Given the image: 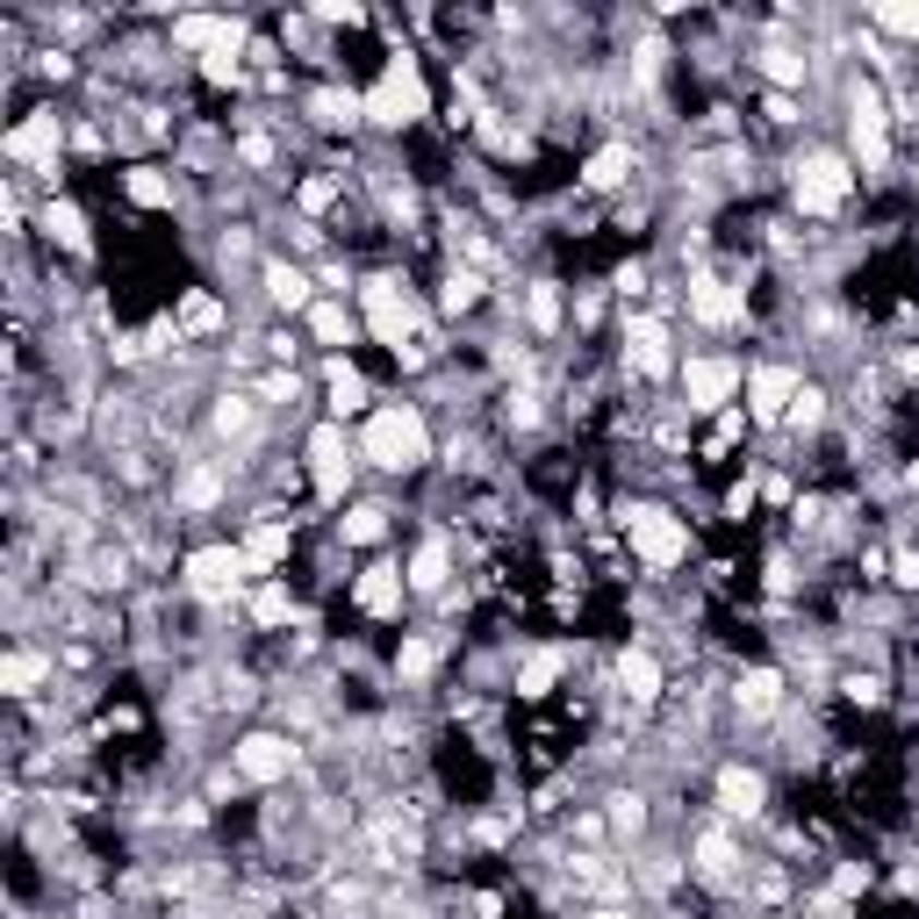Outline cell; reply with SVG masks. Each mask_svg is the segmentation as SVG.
Listing matches in <instances>:
<instances>
[{"instance_id":"7402d4cb","label":"cell","mask_w":919,"mask_h":919,"mask_svg":"<svg viewBox=\"0 0 919 919\" xmlns=\"http://www.w3.org/2000/svg\"><path fill=\"white\" fill-rule=\"evenodd\" d=\"M697 869H704L712 884H726L733 869H740V855H733V841H726V833H704V841H697Z\"/></svg>"},{"instance_id":"4316f807","label":"cell","mask_w":919,"mask_h":919,"mask_svg":"<svg viewBox=\"0 0 919 919\" xmlns=\"http://www.w3.org/2000/svg\"><path fill=\"white\" fill-rule=\"evenodd\" d=\"M316 122H324V130H338V122H360L366 116V101H352V94H316Z\"/></svg>"},{"instance_id":"ffe728a7","label":"cell","mask_w":919,"mask_h":919,"mask_svg":"<svg viewBox=\"0 0 919 919\" xmlns=\"http://www.w3.org/2000/svg\"><path fill=\"white\" fill-rule=\"evenodd\" d=\"M776 697H783L776 668H747L740 676V712H776Z\"/></svg>"},{"instance_id":"6da1fadb","label":"cell","mask_w":919,"mask_h":919,"mask_svg":"<svg viewBox=\"0 0 919 919\" xmlns=\"http://www.w3.org/2000/svg\"><path fill=\"white\" fill-rule=\"evenodd\" d=\"M424 452H432V438H424V416L416 410H382L366 424V460H374V468L402 474V468H416Z\"/></svg>"},{"instance_id":"5b68a950","label":"cell","mask_w":919,"mask_h":919,"mask_svg":"<svg viewBox=\"0 0 919 919\" xmlns=\"http://www.w3.org/2000/svg\"><path fill=\"white\" fill-rule=\"evenodd\" d=\"M244 568H252V560H244L238 546H202V554L188 560V582H194L202 596H230V590L244 582Z\"/></svg>"},{"instance_id":"d6a6232c","label":"cell","mask_w":919,"mask_h":919,"mask_svg":"<svg viewBox=\"0 0 919 919\" xmlns=\"http://www.w3.org/2000/svg\"><path fill=\"white\" fill-rule=\"evenodd\" d=\"M180 496H188V504H194V510H208V504H216V496H223V474H216V468H202V474H188V482H180Z\"/></svg>"},{"instance_id":"8992f818","label":"cell","mask_w":919,"mask_h":919,"mask_svg":"<svg viewBox=\"0 0 919 919\" xmlns=\"http://www.w3.org/2000/svg\"><path fill=\"white\" fill-rule=\"evenodd\" d=\"M855 158H862L869 173L891 158V137H884V101H876V87H855Z\"/></svg>"},{"instance_id":"d6986e66","label":"cell","mask_w":919,"mask_h":919,"mask_svg":"<svg viewBox=\"0 0 919 919\" xmlns=\"http://www.w3.org/2000/svg\"><path fill=\"white\" fill-rule=\"evenodd\" d=\"M51 144H58V116H29L15 137H8V152L15 158H51Z\"/></svg>"},{"instance_id":"277c9868","label":"cell","mask_w":919,"mask_h":919,"mask_svg":"<svg viewBox=\"0 0 919 919\" xmlns=\"http://www.w3.org/2000/svg\"><path fill=\"white\" fill-rule=\"evenodd\" d=\"M841 194H848V158L812 152L798 166V208L805 216H826V208H841Z\"/></svg>"},{"instance_id":"5bb4252c","label":"cell","mask_w":919,"mask_h":919,"mask_svg":"<svg viewBox=\"0 0 919 919\" xmlns=\"http://www.w3.org/2000/svg\"><path fill=\"white\" fill-rule=\"evenodd\" d=\"M718 805L740 812V819H754L762 812V776H754V769H726V776H718Z\"/></svg>"},{"instance_id":"2e32d148","label":"cell","mask_w":919,"mask_h":919,"mask_svg":"<svg viewBox=\"0 0 919 919\" xmlns=\"http://www.w3.org/2000/svg\"><path fill=\"white\" fill-rule=\"evenodd\" d=\"M632 366L640 374H668V330L646 316V324H632Z\"/></svg>"},{"instance_id":"f1b7e54d","label":"cell","mask_w":919,"mask_h":919,"mask_svg":"<svg viewBox=\"0 0 919 919\" xmlns=\"http://www.w3.org/2000/svg\"><path fill=\"white\" fill-rule=\"evenodd\" d=\"M310 324H316V338H324V346H346V338H352V316L338 310V302H316Z\"/></svg>"},{"instance_id":"7bdbcfd3","label":"cell","mask_w":919,"mask_h":919,"mask_svg":"<svg viewBox=\"0 0 919 919\" xmlns=\"http://www.w3.org/2000/svg\"><path fill=\"white\" fill-rule=\"evenodd\" d=\"M640 819H646V805H640V798H625V790L610 798V826H618V833H640Z\"/></svg>"},{"instance_id":"60d3db41","label":"cell","mask_w":919,"mask_h":919,"mask_svg":"<svg viewBox=\"0 0 919 919\" xmlns=\"http://www.w3.org/2000/svg\"><path fill=\"white\" fill-rule=\"evenodd\" d=\"M819 416H826V396H819V388H798V402H790V424H798V432H812Z\"/></svg>"},{"instance_id":"4dcf8cb0","label":"cell","mask_w":919,"mask_h":919,"mask_svg":"<svg viewBox=\"0 0 919 919\" xmlns=\"http://www.w3.org/2000/svg\"><path fill=\"white\" fill-rule=\"evenodd\" d=\"M330 402H338V410H360V402H366V382H360V374H352L346 360L330 366Z\"/></svg>"},{"instance_id":"74e56055","label":"cell","mask_w":919,"mask_h":919,"mask_svg":"<svg viewBox=\"0 0 919 919\" xmlns=\"http://www.w3.org/2000/svg\"><path fill=\"white\" fill-rule=\"evenodd\" d=\"M762 65H769V80H776V87H798V80H805V58H798V51H769Z\"/></svg>"},{"instance_id":"9c48e42d","label":"cell","mask_w":919,"mask_h":919,"mask_svg":"<svg viewBox=\"0 0 919 919\" xmlns=\"http://www.w3.org/2000/svg\"><path fill=\"white\" fill-rule=\"evenodd\" d=\"M747 410L762 416V424H776V416H790V402H798V374H783V366H762L754 382H747Z\"/></svg>"},{"instance_id":"ba28073f","label":"cell","mask_w":919,"mask_h":919,"mask_svg":"<svg viewBox=\"0 0 919 919\" xmlns=\"http://www.w3.org/2000/svg\"><path fill=\"white\" fill-rule=\"evenodd\" d=\"M238 769H244L252 783H280L288 769H295V747L280 740V733H252V740L238 747Z\"/></svg>"},{"instance_id":"9a60e30c","label":"cell","mask_w":919,"mask_h":919,"mask_svg":"<svg viewBox=\"0 0 919 919\" xmlns=\"http://www.w3.org/2000/svg\"><path fill=\"white\" fill-rule=\"evenodd\" d=\"M360 604L374 610V618H388V610L402 604V568H366L360 575Z\"/></svg>"},{"instance_id":"7a4b0ae2","label":"cell","mask_w":919,"mask_h":919,"mask_svg":"<svg viewBox=\"0 0 919 919\" xmlns=\"http://www.w3.org/2000/svg\"><path fill=\"white\" fill-rule=\"evenodd\" d=\"M625 532H632V554H640L646 568H676V560L690 554V532H682L668 510H632Z\"/></svg>"},{"instance_id":"7c38bea8","label":"cell","mask_w":919,"mask_h":919,"mask_svg":"<svg viewBox=\"0 0 919 919\" xmlns=\"http://www.w3.org/2000/svg\"><path fill=\"white\" fill-rule=\"evenodd\" d=\"M310 460H316V488H324V496H346V438H338V424H324V432L310 438Z\"/></svg>"},{"instance_id":"f35d334b","label":"cell","mask_w":919,"mask_h":919,"mask_svg":"<svg viewBox=\"0 0 919 919\" xmlns=\"http://www.w3.org/2000/svg\"><path fill=\"white\" fill-rule=\"evenodd\" d=\"M438 302H446V310H474V302H482V280H474V274H452Z\"/></svg>"},{"instance_id":"d4e9b609","label":"cell","mask_w":919,"mask_h":919,"mask_svg":"<svg viewBox=\"0 0 919 919\" xmlns=\"http://www.w3.org/2000/svg\"><path fill=\"white\" fill-rule=\"evenodd\" d=\"M625 166H632V144H604V152L590 158V173H582V180H590V188H618Z\"/></svg>"},{"instance_id":"8d00e7d4","label":"cell","mask_w":919,"mask_h":919,"mask_svg":"<svg viewBox=\"0 0 919 919\" xmlns=\"http://www.w3.org/2000/svg\"><path fill=\"white\" fill-rule=\"evenodd\" d=\"M402 676H432V661H438V646L432 640H402Z\"/></svg>"},{"instance_id":"1f68e13d","label":"cell","mask_w":919,"mask_h":919,"mask_svg":"<svg viewBox=\"0 0 919 919\" xmlns=\"http://www.w3.org/2000/svg\"><path fill=\"white\" fill-rule=\"evenodd\" d=\"M130 202L166 208V202H173V180H166V173H130Z\"/></svg>"},{"instance_id":"cb8c5ba5","label":"cell","mask_w":919,"mask_h":919,"mask_svg":"<svg viewBox=\"0 0 919 919\" xmlns=\"http://www.w3.org/2000/svg\"><path fill=\"white\" fill-rule=\"evenodd\" d=\"M554 682H560V654H554V646H546V654H532V661L518 668V690H524V697H546Z\"/></svg>"},{"instance_id":"b9f144b4","label":"cell","mask_w":919,"mask_h":919,"mask_svg":"<svg viewBox=\"0 0 919 919\" xmlns=\"http://www.w3.org/2000/svg\"><path fill=\"white\" fill-rule=\"evenodd\" d=\"M524 310H532V324H539V330H554V324H560V295H554V288H532V302H524Z\"/></svg>"},{"instance_id":"7dc6e473","label":"cell","mask_w":919,"mask_h":919,"mask_svg":"<svg viewBox=\"0 0 919 919\" xmlns=\"http://www.w3.org/2000/svg\"><path fill=\"white\" fill-rule=\"evenodd\" d=\"M898 582H912V590H919V554H905V560H898Z\"/></svg>"},{"instance_id":"4fadbf2b","label":"cell","mask_w":919,"mask_h":919,"mask_svg":"<svg viewBox=\"0 0 919 919\" xmlns=\"http://www.w3.org/2000/svg\"><path fill=\"white\" fill-rule=\"evenodd\" d=\"M690 310L704 324H740V295H733L726 280H690Z\"/></svg>"},{"instance_id":"ab89813d","label":"cell","mask_w":919,"mask_h":919,"mask_svg":"<svg viewBox=\"0 0 919 919\" xmlns=\"http://www.w3.org/2000/svg\"><path fill=\"white\" fill-rule=\"evenodd\" d=\"M382 518H388V510H352L346 539H352V546H374V539H382Z\"/></svg>"},{"instance_id":"c3c4849f","label":"cell","mask_w":919,"mask_h":919,"mask_svg":"<svg viewBox=\"0 0 919 919\" xmlns=\"http://www.w3.org/2000/svg\"><path fill=\"white\" fill-rule=\"evenodd\" d=\"M596 919H625V912H596Z\"/></svg>"},{"instance_id":"681fc988","label":"cell","mask_w":919,"mask_h":919,"mask_svg":"<svg viewBox=\"0 0 919 919\" xmlns=\"http://www.w3.org/2000/svg\"><path fill=\"white\" fill-rule=\"evenodd\" d=\"M912 488H919V468H912Z\"/></svg>"},{"instance_id":"44dd1931","label":"cell","mask_w":919,"mask_h":919,"mask_svg":"<svg viewBox=\"0 0 919 919\" xmlns=\"http://www.w3.org/2000/svg\"><path fill=\"white\" fill-rule=\"evenodd\" d=\"M244 560H252V568H280V560H288V524H259V532L244 539Z\"/></svg>"},{"instance_id":"8fae6325","label":"cell","mask_w":919,"mask_h":919,"mask_svg":"<svg viewBox=\"0 0 919 919\" xmlns=\"http://www.w3.org/2000/svg\"><path fill=\"white\" fill-rule=\"evenodd\" d=\"M173 36L188 44V51H208V58L244 44V29H238V22H223V15H188V22H173Z\"/></svg>"},{"instance_id":"836d02e7","label":"cell","mask_w":919,"mask_h":919,"mask_svg":"<svg viewBox=\"0 0 919 919\" xmlns=\"http://www.w3.org/2000/svg\"><path fill=\"white\" fill-rule=\"evenodd\" d=\"M252 618H259V625H288V590H280V582H266V590L252 596Z\"/></svg>"},{"instance_id":"ee69618b","label":"cell","mask_w":919,"mask_h":919,"mask_svg":"<svg viewBox=\"0 0 919 919\" xmlns=\"http://www.w3.org/2000/svg\"><path fill=\"white\" fill-rule=\"evenodd\" d=\"M841 690H848L855 704H884V682H876V676H848Z\"/></svg>"},{"instance_id":"f546056e","label":"cell","mask_w":919,"mask_h":919,"mask_svg":"<svg viewBox=\"0 0 919 919\" xmlns=\"http://www.w3.org/2000/svg\"><path fill=\"white\" fill-rule=\"evenodd\" d=\"M216 324H223V302H216V295H188V302H180V330H216Z\"/></svg>"},{"instance_id":"e0dca14e","label":"cell","mask_w":919,"mask_h":919,"mask_svg":"<svg viewBox=\"0 0 919 919\" xmlns=\"http://www.w3.org/2000/svg\"><path fill=\"white\" fill-rule=\"evenodd\" d=\"M618 682H625V697H632V704H654V697H661L654 654H625V661H618Z\"/></svg>"},{"instance_id":"f6af8a7d","label":"cell","mask_w":919,"mask_h":919,"mask_svg":"<svg viewBox=\"0 0 919 919\" xmlns=\"http://www.w3.org/2000/svg\"><path fill=\"white\" fill-rule=\"evenodd\" d=\"M338 202V180H302V208H330Z\"/></svg>"},{"instance_id":"d590c367","label":"cell","mask_w":919,"mask_h":919,"mask_svg":"<svg viewBox=\"0 0 919 919\" xmlns=\"http://www.w3.org/2000/svg\"><path fill=\"white\" fill-rule=\"evenodd\" d=\"M216 432H223V438H238V432H252V402H216Z\"/></svg>"},{"instance_id":"30bf717a","label":"cell","mask_w":919,"mask_h":919,"mask_svg":"<svg viewBox=\"0 0 919 919\" xmlns=\"http://www.w3.org/2000/svg\"><path fill=\"white\" fill-rule=\"evenodd\" d=\"M682 382H690V402H697V410H718V402L740 388V366H733V360H690V374H682Z\"/></svg>"},{"instance_id":"bcb514c9","label":"cell","mask_w":919,"mask_h":919,"mask_svg":"<svg viewBox=\"0 0 919 919\" xmlns=\"http://www.w3.org/2000/svg\"><path fill=\"white\" fill-rule=\"evenodd\" d=\"M202 72L216 80V87H223V80H238V58H230V51H216V58H202Z\"/></svg>"},{"instance_id":"603a6c76","label":"cell","mask_w":919,"mask_h":919,"mask_svg":"<svg viewBox=\"0 0 919 919\" xmlns=\"http://www.w3.org/2000/svg\"><path fill=\"white\" fill-rule=\"evenodd\" d=\"M44 230H51L65 252H87V223H80V208H72V202H51V208H44Z\"/></svg>"},{"instance_id":"52a82bcc","label":"cell","mask_w":919,"mask_h":919,"mask_svg":"<svg viewBox=\"0 0 919 919\" xmlns=\"http://www.w3.org/2000/svg\"><path fill=\"white\" fill-rule=\"evenodd\" d=\"M366 324H374V338H382V346L402 352V338H410V310H402L396 280H366Z\"/></svg>"},{"instance_id":"3957f363","label":"cell","mask_w":919,"mask_h":919,"mask_svg":"<svg viewBox=\"0 0 919 919\" xmlns=\"http://www.w3.org/2000/svg\"><path fill=\"white\" fill-rule=\"evenodd\" d=\"M366 116L374 122H388V130H402V122H416L424 116V80H416V65L410 58H396L388 65V80L374 94H366Z\"/></svg>"},{"instance_id":"83f0119b","label":"cell","mask_w":919,"mask_h":919,"mask_svg":"<svg viewBox=\"0 0 919 919\" xmlns=\"http://www.w3.org/2000/svg\"><path fill=\"white\" fill-rule=\"evenodd\" d=\"M410 582H416V590H438V582H446V546H438V539H432V546H416Z\"/></svg>"},{"instance_id":"484cf974","label":"cell","mask_w":919,"mask_h":919,"mask_svg":"<svg viewBox=\"0 0 919 919\" xmlns=\"http://www.w3.org/2000/svg\"><path fill=\"white\" fill-rule=\"evenodd\" d=\"M266 295H274L280 310H302V302H310V280H302L295 266H266Z\"/></svg>"},{"instance_id":"ac0fdd59","label":"cell","mask_w":919,"mask_h":919,"mask_svg":"<svg viewBox=\"0 0 919 919\" xmlns=\"http://www.w3.org/2000/svg\"><path fill=\"white\" fill-rule=\"evenodd\" d=\"M44 676H51V661H44V654H8V661H0V690H8V697H29Z\"/></svg>"},{"instance_id":"e575fe53","label":"cell","mask_w":919,"mask_h":919,"mask_svg":"<svg viewBox=\"0 0 919 919\" xmlns=\"http://www.w3.org/2000/svg\"><path fill=\"white\" fill-rule=\"evenodd\" d=\"M876 22H884V29H898V36H912V44H919V8H905V0H884V8H876Z\"/></svg>"}]
</instances>
